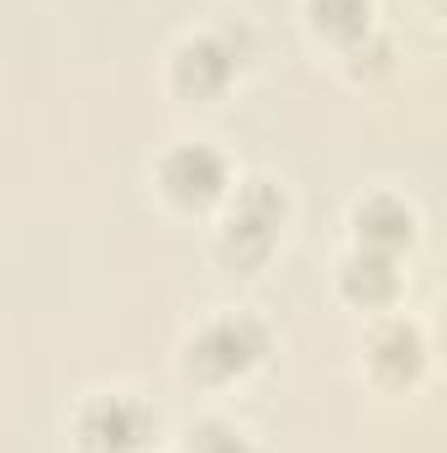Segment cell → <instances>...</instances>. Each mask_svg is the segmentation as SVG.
Segmentation results:
<instances>
[{
    "label": "cell",
    "instance_id": "obj_1",
    "mask_svg": "<svg viewBox=\"0 0 447 453\" xmlns=\"http://www.w3.org/2000/svg\"><path fill=\"white\" fill-rule=\"evenodd\" d=\"M274 322L253 306H211L195 322H185V333L174 342V374L179 385L201 390V395H226L242 390L247 380H258L274 358Z\"/></svg>",
    "mask_w": 447,
    "mask_h": 453
},
{
    "label": "cell",
    "instance_id": "obj_2",
    "mask_svg": "<svg viewBox=\"0 0 447 453\" xmlns=\"http://www.w3.org/2000/svg\"><path fill=\"white\" fill-rule=\"evenodd\" d=\"M290 222H295V196L284 180L237 174L231 196L211 217V264L222 274H237V280H258L279 258Z\"/></svg>",
    "mask_w": 447,
    "mask_h": 453
},
{
    "label": "cell",
    "instance_id": "obj_3",
    "mask_svg": "<svg viewBox=\"0 0 447 453\" xmlns=\"http://www.w3.org/2000/svg\"><path fill=\"white\" fill-rule=\"evenodd\" d=\"M253 64H258V32L247 21H206L163 48L158 80L163 96L179 106H222L253 74Z\"/></svg>",
    "mask_w": 447,
    "mask_h": 453
},
{
    "label": "cell",
    "instance_id": "obj_4",
    "mask_svg": "<svg viewBox=\"0 0 447 453\" xmlns=\"http://www.w3.org/2000/svg\"><path fill=\"white\" fill-rule=\"evenodd\" d=\"M237 174H242L237 158L216 137H201V132L169 137L148 164V185H153L158 206L169 217H185V222H211L222 211V201L231 196Z\"/></svg>",
    "mask_w": 447,
    "mask_h": 453
},
{
    "label": "cell",
    "instance_id": "obj_5",
    "mask_svg": "<svg viewBox=\"0 0 447 453\" xmlns=\"http://www.w3.org/2000/svg\"><path fill=\"white\" fill-rule=\"evenodd\" d=\"M432 364H437V342H432L427 317H416L405 306L363 317L358 342H352V369L374 395H384V401L416 395L432 380Z\"/></svg>",
    "mask_w": 447,
    "mask_h": 453
},
{
    "label": "cell",
    "instance_id": "obj_6",
    "mask_svg": "<svg viewBox=\"0 0 447 453\" xmlns=\"http://www.w3.org/2000/svg\"><path fill=\"white\" fill-rule=\"evenodd\" d=\"M74 453H153L163 449V411L137 385H90L69 406Z\"/></svg>",
    "mask_w": 447,
    "mask_h": 453
},
{
    "label": "cell",
    "instance_id": "obj_7",
    "mask_svg": "<svg viewBox=\"0 0 447 453\" xmlns=\"http://www.w3.org/2000/svg\"><path fill=\"white\" fill-rule=\"evenodd\" d=\"M342 242L352 248H368V253H390V258H405L421 248L427 237V217L416 206V196H405L400 185H368L347 201V217H342Z\"/></svg>",
    "mask_w": 447,
    "mask_h": 453
},
{
    "label": "cell",
    "instance_id": "obj_8",
    "mask_svg": "<svg viewBox=\"0 0 447 453\" xmlns=\"http://www.w3.org/2000/svg\"><path fill=\"white\" fill-rule=\"evenodd\" d=\"M405 290H411V264L405 258L368 253V248H352V242H342L332 253V296L347 311H358V317L395 311V306H405Z\"/></svg>",
    "mask_w": 447,
    "mask_h": 453
},
{
    "label": "cell",
    "instance_id": "obj_9",
    "mask_svg": "<svg viewBox=\"0 0 447 453\" xmlns=\"http://www.w3.org/2000/svg\"><path fill=\"white\" fill-rule=\"evenodd\" d=\"M300 27L316 48H327L337 58L342 48L384 27V16H379V0H300Z\"/></svg>",
    "mask_w": 447,
    "mask_h": 453
},
{
    "label": "cell",
    "instance_id": "obj_10",
    "mask_svg": "<svg viewBox=\"0 0 447 453\" xmlns=\"http://www.w3.org/2000/svg\"><path fill=\"white\" fill-rule=\"evenodd\" d=\"M332 64H337V74H342L347 85L374 90V85H384V80H395V74H400V42H395V32H390V27H374L368 37H358L352 48H342Z\"/></svg>",
    "mask_w": 447,
    "mask_h": 453
},
{
    "label": "cell",
    "instance_id": "obj_11",
    "mask_svg": "<svg viewBox=\"0 0 447 453\" xmlns=\"http://www.w3.org/2000/svg\"><path fill=\"white\" fill-rule=\"evenodd\" d=\"M174 449L179 453H263L258 433L226 411H201L190 417L179 433H174Z\"/></svg>",
    "mask_w": 447,
    "mask_h": 453
},
{
    "label": "cell",
    "instance_id": "obj_12",
    "mask_svg": "<svg viewBox=\"0 0 447 453\" xmlns=\"http://www.w3.org/2000/svg\"><path fill=\"white\" fill-rule=\"evenodd\" d=\"M153 453H179V449H174V443H169V449H153Z\"/></svg>",
    "mask_w": 447,
    "mask_h": 453
}]
</instances>
